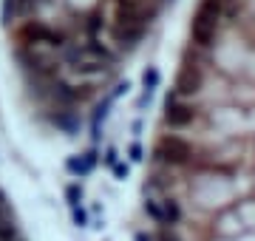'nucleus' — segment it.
Segmentation results:
<instances>
[{
    "instance_id": "5",
    "label": "nucleus",
    "mask_w": 255,
    "mask_h": 241,
    "mask_svg": "<svg viewBox=\"0 0 255 241\" xmlns=\"http://www.w3.org/2000/svg\"><path fill=\"white\" fill-rule=\"evenodd\" d=\"M156 80H159V74H156L153 68H150V71H145V85H147V88H153Z\"/></svg>"
},
{
    "instance_id": "4",
    "label": "nucleus",
    "mask_w": 255,
    "mask_h": 241,
    "mask_svg": "<svg viewBox=\"0 0 255 241\" xmlns=\"http://www.w3.org/2000/svg\"><path fill=\"white\" fill-rule=\"evenodd\" d=\"M65 170H68V173H74V176H80V159L71 156L68 162H65Z\"/></svg>"
},
{
    "instance_id": "1",
    "label": "nucleus",
    "mask_w": 255,
    "mask_h": 241,
    "mask_svg": "<svg viewBox=\"0 0 255 241\" xmlns=\"http://www.w3.org/2000/svg\"><path fill=\"white\" fill-rule=\"evenodd\" d=\"M65 199H68V204H71V207L82 202V185H80V182H71V185L65 187Z\"/></svg>"
},
{
    "instance_id": "2",
    "label": "nucleus",
    "mask_w": 255,
    "mask_h": 241,
    "mask_svg": "<svg viewBox=\"0 0 255 241\" xmlns=\"http://www.w3.org/2000/svg\"><path fill=\"white\" fill-rule=\"evenodd\" d=\"M94 165H97V156H94V153H85V156L80 159V176H88L94 170Z\"/></svg>"
},
{
    "instance_id": "3",
    "label": "nucleus",
    "mask_w": 255,
    "mask_h": 241,
    "mask_svg": "<svg viewBox=\"0 0 255 241\" xmlns=\"http://www.w3.org/2000/svg\"><path fill=\"white\" fill-rule=\"evenodd\" d=\"M71 216H74V224H80V227H85V222H88V213L82 210L80 204H74V207H71Z\"/></svg>"
},
{
    "instance_id": "6",
    "label": "nucleus",
    "mask_w": 255,
    "mask_h": 241,
    "mask_svg": "<svg viewBox=\"0 0 255 241\" xmlns=\"http://www.w3.org/2000/svg\"><path fill=\"white\" fill-rule=\"evenodd\" d=\"M114 173L122 179V176H128V167H125V165H117V170H114Z\"/></svg>"
}]
</instances>
